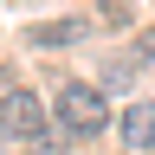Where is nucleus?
I'll list each match as a JSON object with an SVG mask.
<instances>
[{
  "instance_id": "f257e3e1",
  "label": "nucleus",
  "mask_w": 155,
  "mask_h": 155,
  "mask_svg": "<svg viewBox=\"0 0 155 155\" xmlns=\"http://www.w3.org/2000/svg\"><path fill=\"white\" fill-rule=\"evenodd\" d=\"M58 123H65V136H97L110 123L104 91H97V84H65V91H58Z\"/></svg>"
},
{
  "instance_id": "20e7f679",
  "label": "nucleus",
  "mask_w": 155,
  "mask_h": 155,
  "mask_svg": "<svg viewBox=\"0 0 155 155\" xmlns=\"http://www.w3.org/2000/svg\"><path fill=\"white\" fill-rule=\"evenodd\" d=\"M32 39H39V45H71L78 26H71V19H45V26H32Z\"/></svg>"
},
{
  "instance_id": "f03ea898",
  "label": "nucleus",
  "mask_w": 155,
  "mask_h": 155,
  "mask_svg": "<svg viewBox=\"0 0 155 155\" xmlns=\"http://www.w3.org/2000/svg\"><path fill=\"white\" fill-rule=\"evenodd\" d=\"M0 136H13V142H39L45 136V110H39L32 91H0Z\"/></svg>"
},
{
  "instance_id": "7ed1b4c3",
  "label": "nucleus",
  "mask_w": 155,
  "mask_h": 155,
  "mask_svg": "<svg viewBox=\"0 0 155 155\" xmlns=\"http://www.w3.org/2000/svg\"><path fill=\"white\" fill-rule=\"evenodd\" d=\"M116 129H123L129 149H155V104H129L123 116H116Z\"/></svg>"
}]
</instances>
